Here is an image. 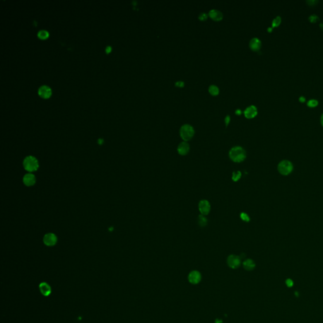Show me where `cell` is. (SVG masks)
<instances>
[{"mask_svg": "<svg viewBox=\"0 0 323 323\" xmlns=\"http://www.w3.org/2000/svg\"><path fill=\"white\" fill-rule=\"evenodd\" d=\"M37 35L41 39H46L49 37V33H48L47 31L42 30H41V31L39 32H38Z\"/></svg>", "mask_w": 323, "mask_h": 323, "instance_id": "obj_20", "label": "cell"}, {"mask_svg": "<svg viewBox=\"0 0 323 323\" xmlns=\"http://www.w3.org/2000/svg\"><path fill=\"white\" fill-rule=\"evenodd\" d=\"M199 19L201 21H204V20H206L207 18H208V15L206 14V13H201V14H200L199 15Z\"/></svg>", "mask_w": 323, "mask_h": 323, "instance_id": "obj_25", "label": "cell"}, {"mask_svg": "<svg viewBox=\"0 0 323 323\" xmlns=\"http://www.w3.org/2000/svg\"><path fill=\"white\" fill-rule=\"evenodd\" d=\"M38 93H39L41 97L47 99L50 96V95H51V89H50L49 87L44 85L39 88Z\"/></svg>", "mask_w": 323, "mask_h": 323, "instance_id": "obj_12", "label": "cell"}, {"mask_svg": "<svg viewBox=\"0 0 323 323\" xmlns=\"http://www.w3.org/2000/svg\"><path fill=\"white\" fill-rule=\"evenodd\" d=\"M215 323H224V322H223L222 320L220 319H218V318H217L216 319H215Z\"/></svg>", "mask_w": 323, "mask_h": 323, "instance_id": "obj_32", "label": "cell"}, {"mask_svg": "<svg viewBox=\"0 0 323 323\" xmlns=\"http://www.w3.org/2000/svg\"><path fill=\"white\" fill-rule=\"evenodd\" d=\"M35 177L33 174H25L23 178V182L24 184L27 186H32L35 183Z\"/></svg>", "mask_w": 323, "mask_h": 323, "instance_id": "obj_11", "label": "cell"}, {"mask_svg": "<svg viewBox=\"0 0 323 323\" xmlns=\"http://www.w3.org/2000/svg\"><path fill=\"white\" fill-rule=\"evenodd\" d=\"M175 86L177 87H183L184 86V83L182 81H178L175 83Z\"/></svg>", "mask_w": 323, "mask_h": 323, "instance_id": "obj_28", "label": "cell"}, {"mask_svg": "<svg viewBox=\"0 0 323 323\" xmlns=\"http://www.w3.org/2000/svg\"><path fill=\"white\" fill-rule=\"evenodd\" d=\"M293 164L290 161L283 160L278 165V170L280 174L283 175H287L290 174L293 170Z\"/></svg>", "mask_w": 323, "mask_h": 323, "instance_id": "obj_4", "label": "cell"}, {"mask_svg": "<svg viewBox=\"0 0 323 323\" xmlns=\"http://www.w3.org/2000/svg\"><path fill=\"white\" fill-rule=\"evenodd\" d=\"M240 217L243 221H247V222H248V221H250L249 217L248 216V215L247 213H240Z\"/></svg>", "mask_w": 323, "mask_h": 323, "instance_id": "obj_24", "label": "cell"}, {"mask_svg": "<svg viewBox=\"0 0 323 323\" xmlns=\"http://www.w3.org/2000/svg\"><path fill=\"white\" fill-rule=\"evenodd\" d=\"M319 104L318 101L315 99H311L308 101L307 102V106L311 107V108H313V107H317Z\"/></svg>", "mask_w": 323, "mask_h": 323, "instance_id": "obj_21", "label": "cell"}, {"mask_svg": "<svg viewBox=\"0 0 323 323\" xmlns=\"http://www.w3.org/2000/svg\"><path fill=\"white\" fill-rule=\"evenodd\" d=\"M319 2L318 1H316V0H310V1H307V3L309 5V6H314L316 4H317Z\"/></svg>", "mask_w": 323, "mask_h": 323, "instance_id": "obj_26", "label": "cell"}, {"mask_svg": "<svg viewBox=\"0 0 323 323\" xmlns=\"http://www.w3.org/2000/svg\"><path fill=\"white\" fill-rule=\"evenodd\" d=\"M208 15L215 21H220L223 18L222 13L218 10H211Z\"/></svg>", "mask_w": 323, "mask_h": 323, "instance_id": "obj_15", "label": "cell"}, {"mask_svg": "<svg viewBox=\"0 0 323 323\" xmlns=\"http://www.w3.org/2000/svg\"><path fill=\"white\" fill-rule=\"evenodd\" d=\"M286 284H287V287H292L294 285V282L291 279H287L286 280Z\"/></svg>", "mask_w": 323, "mask_h": 323, "instance_id": "obj_27", "label": "cell"}, {"mask_svg": "<svg viewBox=\"0 0 323 323\" xmlns=\"http://www.w3.org/2000/svg\"><path fill=\"white\" fill-rule=\"evenodd\" d=\"M299 101L300 102L303 103V102H306V98L303 97V96H301L300 98H299Z\"/></svg>", "mask_w": 323, "mask_h": 323, "instance_id": "obj_31", "label": "cell"}, {"mask_svg": "<svg viewBox=\"0 0 323 323\" xmlns=\"http://www.w3.org/2000/svg\"><path fill=\"white\" fill-rule=\"evenodd\" d=\"M194 135V130L193 126L186 124L181 126L180 129V135L182 140L184 142H187L191 140Z\"/></svg>", "mask_w": 323, "mask_h": 323, "instance_id": "obj_3", "label": "cell"}, {"mask_svg": "<svg viewBox=\"0 0 323 323\" xmlns=\"http://www.w3.org/2000/svg\"><path fill=\"white\" fill-rule=\"evenodd\" d=\"M320 27H321V29L322 30V31H323V22H322V23H320Z\"/></svg>", "mask_w": 323, "mask_h": 323, "instance_id": "obj_36", "label": "cell"}, {"mask_svg": "<svg viewBox=\"0 0 323 323\" xmlns=\"http://www.w3.org/2000/svg\"><path fill=\"white\" fill-rule=\"evenodd\" d=\"M39 288L41 294L44 296L47 297L51 294V288H50V286L46 282L41 283L39 285Z\"/></svg>", "mask_w": 323, "mask_h": 323, "instance_id": "obj_10", "label": "cell"}, {"mask_svg": "<svg viewBox=\"0 0 323 323\" xmlns=\"http://www.w3.org/2000/svg\"><path fill=\"white\" fill-rule=\"evenodd\" d=\"M188 281L193 285H197L201 280V275L200 272L196 270L192 271L188 275Z\"/></svg>", "mask_w": 323, "mask_h": 323, "instance_id": "obj_6", "label": "cell"}, {"mask_svg": "<svg viewBox=\"0 0 323 323\" xmlns=\"http://www.w3.org/2000/svg\"><path fill=\"white\" fill-rule=\"evenodd\" d=\"M319 20V18L318 17V15H316L315 14L311 15V16L309 17V20L310 22H311V23H315V22H317Z\"/></svg>", "mask_w": 323, "mask_h": 323, "instance_id": "obj_23", "label": "cell"}, {"mask_svg": "<svg viewBox=\"0 0 323 323\" xmlns=\"http://www.w3.org/2000/svg\"><path fill=\"white\" fill-rule=\"evenodd\" d=\"M208 91L210 93L211 95H212V96H217V95L219 93V88L216 85H212L209 87Z\"/></svg>", "mask_w": 323, "mask_h": 323, "instance_id": "obj_17", "label": "cell"}, {"mask_svg": "<svg viewBox=\"0 0 323 323\" xmlns=\"http://www.w3.org/2000/svg\"><path fill=\"white\" fill-rule=\"evenodd\" d=\"M23 167L25 169L29 172H34L39 168V162L35 157L33 156H28L23 160Z\"/></svg>", "mask_w": 323, "mask_h": 323, "instance_id": "obj_2", "label": "cell"}, {"mask_svg": "<svg viewBox=\"0 0 323 323\" xmlns=\"http://www.w3.org/2000/svg\"><path fill=\"white\" fill-rule=\"evenodd\" d=\"M321 124L322 125V126L323 127V113L322 114V115L321 116Z\"/></svg>", "mask_w": 323, "mask_h": 323, "instance_id": "obj_34", "label": "cell"}, {"mask_svg": "<svg viewBox=\"0 0 323 323\" xmlns=\"http://www.w3.org/2000/svg\"><path fill=\"white\" fill-rule=\"evenodd\" d=\"M198 209L201 214L203 215H206L210 212L211 206L210 203L207 200H201L198 205Z\"/></svg>", "mask_w": 323, "mask_h": 323, "instance_id": "obj_7", "label": "cell"}, {"mask_svg": "<svg viewBox=\"0 0 323 323\" xmlns=\"http://www.w3.org/2000/svg\"><path fill=\"white\" fill-rule=\"evenodd\" d=\"M189 149L190 147L189 144L186 142H183L179 145L177 147V151L181 155H186L188 154Z\"/></svg>", "mask_w": 323, "mask_h": 323, "instance_id": "obj_13", "label": "cell"}, {"mask_svg": "<svg viewBox=\"0 0 323 323\" xmlns=\"http://www.w3.org/2000/svg\"><path fill=\"white\" fill-rule=\"evenodd\" d=\"M241 172H240V171H237V172H233V174H232V180L233 181L235 182H237V181H239L240 177H241Z\"/></svg>", "mask_w": 323, "mask_h": 323, "instance_id": "obj_22", "label": "cell"}, {"mask_svg": "<svg viewBox=\"0 0 323 323\" xmlns=\"http://www.w3.org/2000/svg\"><path fill=\"white\" fill-rule=\"evenodd\" d=\"M257 114V109L254 105H250L247 107L244 111L245 117L248 119H252L256 117Z\"/></svg>", "mask_w": 323, "mask_h": 323, "instance_id": "obj_9", "label": "cell"}, {"mask_svg": "<svg viewBox=\"0 0 323 323\" xmlns=\"http://www.w3.org/2000/svg\"><path fill=\"white\" fill-rule=\"evenodd\" d=\"M198 224L200 225V226H201V227H205V226L206 225V224H207V219L205 217V215H200V216L198 217Z\"/></svg>", "mask_w": 323, "mask_h": 323, "instance_id": "obj_18", "label": "cell"}, {"mask_svg": "<svg viewBox=\"0 0 323 323\" xmlns=\"http://www.w3.org/2000/svg\"><path fill=\"white\" fill-rule=\"evenodd\" d=\"M98 143H99L100 145V144H102V143H103V140H102V139H99V140H98Z\"/></svg>", "mask_w": 323, "mask_h": 323, "instance_id": "obj_35", "label": "cell"}, {"mask_svg": "<svg viewBox=\"0 0 323 323\" xmlns=\"http://www.w3.org/2000/svg\"><path fill=\"white\" fill-rule=\"evenodd\" d=\"M229 157L234 162H242L245 159L246 152L241 147H234L229 151Z\"/></svg>", "mask_w": 323, "mask_h": 323, "instance_id": "obj_1", "label": "cell"}, {"mask_svg": "<svg viewBox=\"0 0 323 323\" xmlns=\"http://www.w3.org/2000/svg\"><path fill=\"white\" fill-rule=\"evenodd\" d=\"M230 117L229 116H227L225 118V123L226 124V126H227L228 124H229L230 123Z\"/></svg>", "mask_w": 323, "mask_h": 323, "instance_id": "obj_29", "label": "cell"}, {"mask_svg": "<svg viewBox=\"0 0 323 323\" xmlns=\"http://www.w3.org/2000/svg\"><path fill=\"white\" fill-rule=\"evenodd\" d=\"M111 50H112V48H111V46H107L106 47V49H105V52H106V53L109 54L111 51Z\"/></svg>", "mask_w": 323, "mask_h": 323, "instance_id": "obj_30", "label": "cell"}, {"mask_svg": "<svg viewBox=\"0 0 323 323\" xmlns=\"http://www.w3.org/2000/svg\"><path fill=\"white\" fill-rule=\"evenodd\" d=\"M244 268L247 271H252L256 267L254 261L251 259H247L242 263Z\"/></svg>", "mask_w": 323, "mask_h": 323, "instance_id": "obj_16", "label": "cell"}, {"mask_svg": "<svg viewBox=\"0 0 323 323\" xmlns=\"http://www.w3.org/2000/svg\"><path fill=\"white\" fill-rule=\"evenodd\" d=\"M43 240H44V243L46 245L53 246L57 243L58 238H57L55 234L53 233H49L44 236Z\"/></svg>", "mask_w": 323, "mask_h": 323, "instance_id": "obj_8", "label": "cell"}, {"mask_svg": "<svg viewBox=\"0 0 323 323\" xmlns=\"http://www.w3.org/2000/svg\"><path fill=\"white\" fill-rule=\"evenodd\" d=\"M281 22H282V18L280 16H277L273 20V22H272V24H271L272 25L271 27L273 29L274 28L278 27L281 24Z\"/></svg>", "mask_w": 323, "mask_h": 323, "instance_id": "obj_19", "label": "cell"}, {"mask_svg": "<svg viewBox=\"0 0 323 323\" xmlns=\"http://www.w3.org/2000/svg\"><path fill=\"white\" fill-rule=\"evenodd\" d=\"M272 30H273V28H272V27H270V28L268 29V31L269 32H271Z\"/></svg>", "mask_w": 323, "mask_h": 323, "instance_id": "obj_37", "label": "cell"}, {"mask_svg": "<svg viewBox=\"0 0 323 323\" xmlns=\"http://www.w3.org/2000/svg\"><path fill=\"white\" fill-rule=\"evenodd\" d=\"M241 113H242V112H241V110H240V109H237L236 111V114L237 115H240V114H241Z\"/></svg>", "mask_w": 323, "mask_h": 323, "instance_id": "obj_33", "label": "cell"}, {"mask_svg": "<svg viewBox=\"0 0 323 323\" xmlns=\"http://www.w3.org/2000/svg\"><path fill=\"white\" fill-rule=\"evenodd\" d=\"M250 48L254 51H258L261 47V42L257 37H254L249 42Z\"/></svg>", "mask_w": 323, "mask_h": 323, "instance_id": "obj_14", "label": "cell"}, {"mask_svg": "<svg viewBox=\"0 0 323 323\" xmlns=\"http://www.w3.org/2000/svg\"><path fill=\"white\" fill-rule=\"evenodd\" d=\"M227 264L232 269L238 268L241 264V259L237 255L231 254L227 257Z\"/></svg>", "mask_w": 323, "mask_h": 323, "instance_id": "obj_5", "label": "cell"}]
</instances>
